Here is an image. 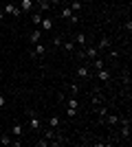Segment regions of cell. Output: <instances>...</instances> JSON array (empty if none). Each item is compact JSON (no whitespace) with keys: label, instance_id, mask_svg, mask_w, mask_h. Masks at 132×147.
Instances as JSON below:
<instances>
[{"label":"cell","instance_id":"cell-4","mask_svg":"<svg viewBox=\"0 0 132 147\" xmlns=\"http://www.w3.org/2000/svg\"><path fill=\"white\" fill-rule=\"evenodd\" d=\"M75 73H77V77H79V79H88V77H90V68H88V66H79Z\"/></svg>","mask_w":132,"mask_h":147},{"label":"cell","instance_id":"cell-7","mask_svg":"<svg viewBox=\"0 0 132 147\" xmlns=\"http://www.w3.org/2000/svg\"><path fill=\"white\" fill-rule=\"evenodd\" d=\"M40 29H42V31H51V29H53V20H51V18H42Z\"/></svg>","mask_w":132,"mask_h":147},{"label":"cell","instance_id":"cell-17","mask_svg":"<svg viewBox=\"0 0 132 147\" xmlns=\"http://www.w3.org/2000/svg\"><path fill=\"white\" fill-rule=\"evenodd\" d=\"M44 138H46V141H53V138H55V129H53V127L44 129Z\"/></svg>","mask_w":132,"mask_h":147},{"label":"cell","instance_id":"cell-8","mask_svg":"<svg viewBox=\"0 0 132 147\" xmlns=\"http://www.w3.org/2000/svg\"><path fill=\"white\" fill-rule=\"evenodd\" d=\"M44 53H46V49H44L42 44H40V42H38V44H35V49H33V53H31V57H38V55H40V57H42V55H44Z\"/></svg>","mask_w":132,"mask_h":147},{"label":"cell","instance_id":"cell-5","mask_svg":"<svg viewBox=\"0 0 132 147\" xmlns=\"http://www.w3.org/2000/svg\"><path fill=\"white\" fill-rule=\"evenodd\" d=\"M40 37H42V31H40V26H35V31H31V35H29V42H31V44H38Z\"/></svg>","mask_w":132,"mask_h":147},{"label":"cell","instance_id":"cell-11","mask_svg":"<svg viewBox=\"0 0 132 147\" xmlns=\"http://www.w3.org/2000/svg\"><path fill=\"white\" fill-rule=\"evenodd\" d=\"M97 49H99V51L110 49V40H108V37H101V40H99V46H97Z\"/></svg>","mask_w":132,"mask_h":147},{"label":"cell","instance_id":"cell-31","mask_svg":"<svg viewBox=\"0 0 132 147\" xmlns=\"http://www.w3.org/2000/svg\"><path fill=\"white\" fill-rule=\"evenodd\" d=\"M2 105H5V94H0V110H2Z\"/></svg>","mask_w":132,"mask_h":147},{"label":"cell","instance_id":"cell-18","mask_svg":"<svg viewBox=\"0 0 132 147\" xmlns=\"http://www.w3.org/2000/svg\"><path fill=\"white\" fill-rule=\"evenodd\" d=\"M70 9H73V13H79L82 11V2H79V0H73V2H70Z\"/></svg>","mask_w":132,"mask_h":147},{"label":"cell","instance_id":"cell-21","mask_svg":"<svg viewBox=\"0 0 132 147\" xmlns=\"http://www.w3.org/2000/svg\"><path fill=\"white\" fill-rule=\"evenodd\" d=\"M31 22H33L35 26H40V22H42V18H40V13H33V16H31Z\"/></svg>","mask_w":132,"mask_h":147},{"label":"cell","instance_id":"cell-19","mask_svg":"<svg viewBox=\"0 0 132 147\" xmlns=\"http://www.w3.org/2000/svg\"><path fill=\"white\" fill-rule=\"evenodd\" d=\"M33 2H38L42 11H46V9H51V2H49V0H33Z\"/></svg>","mask_w":132,"mask_h":147},{"label":"cell","instance_id":"cell-27","mask_svg":"<svg viewBox=\"0 0 132 147\" xmlns=\"http://www.w3.org/2000/svg\"><path fill=\"white\" fill-rule=\"evenodd\" d=\"M90 99H93V105H99L101 103V97H99V94H93Z\"/></svg>","mask_w":132,"mask_h":147},{"label":"cell","instance_id":"cell-1","mask_svg":"<svg viewBox=\"0 0 132 147\" xmlns=\"http://www.w3.org/2000/svg\"><path fill=\"white\" fill-rule=\"evenodd\" d=\"M2 13H7V16H13V18H20V16H22V9H18L13 2H7L5 9H2Z\"/></svg>","mask_w":132,"mask_h":147},{"label":"cell","instance_id":"cell-26","mask_svg":"<svg viewBox=\"0 0 132 147\" xmlns=\"http://www.w3.org/2000/svg\"><path fill=\"white\" fill-rule=\"evenodd\" d=\"M66 103H68V108H77V105H79V103H77V99H75V97H70L68 101H66Z\"/></svg>","mask_w":132,"mask_h":147},{"label":"cell","instance_id":"cell-14","mask_svg":"<svg viewBox=\"0 0 132 147\" xmlns=\"http://www.w3.org/2000/svg\"><path fill=\"white\" fill-rule=\"evenodd\" d=\"M75 42L79 44V46H86V35H84V33H75Z\"/></svg>","mask_w":132,"mask_h":147},{"label":"cell","instance_id":"cell-3","mask_svg":"<svg viewBox=\"0 0 132 147\" xmlns=\"http://www.w3.org/2000/svg\"><path fill=\"white\" fill-rule=\"evenodd\" d=\"M84 57H88V59L99 57V49H97V46H88V49H84Z\"/></svg>","mask_w":132,"mask_h":147},{"label":"cell","instance_id":"cell-9","mask_svg":"<svg viewBox=\"0 0 132 147\" xmlns=\"http://www.w3.org/2000/svg\"><path fill=\"white\" fill-rule=\"evenodd\" d=\"M11 134H13V138H20V136H22V123H16V125H13Z\"/></svg>","mask_w":132,"mask_h":147},{"label":"cell","instance_id":"cell-33","mask_svg":"<svg viewBox=\"0 0 132 147\" xmlns=\"http://www.w3.org/2000/svg\"><path fill=\"white\" fill-rule=\"evenodd\" d=\"M49 2H57V0H49Z\"/></svg>","mask_w":132,"mask_h":147},{"label":"cell","instance_id":"cell-20","mask_svg":"<svg viewBox=\"0 0 132 147\" xmlns=\"http://www.w3.org/2000/svg\"><path fill=\"white\" fill-rule=\"evenodd\" d=\"M0 145H11V136L2 134V136H0Z\"/></svg>","mask_w":132,"mask_h":147},{"label":"cell","instance_id":"cell-32","mask_svg":"<svg viewBox=\"0 0 132 147\" xmlns=\"http://www.w3.org/2000/svg\"><path fill=\"white\" fill-rule=\"evenodd\" d=\"M2 20H5V13H2V9H0V22H2Z\"/></svg>","mask_w":132,"mask_h":147},{"label":"cell","instance_id":"cell-2","mask_svg":"<svg viewBox=\"0 0 132 147\" xmlns=\"http://www.w3.org/2000/svg\"><path fill=\"white\" fill-rule=\"evenodd\" d=\"M29 127H31V129H35V132H38V129L42 127V121H40V119L35 117V112H29Z\"/></svg>","mask_w":132,"mask_h":147},{"label":"cell","instance_id":"cell-25","mask_svg":"<svg viewBox=\"0 0 132 147\" xmlns=\"http://www.w3.org/2000/svg\"><path fill=\"white\" fill-rule=\"evenodd\" d=\"M75 114H77V108H68V110H66V117L68 119H73Z\"/></svg>","mask_w":132,"mask_h":147},{"label":"cell","instance_id":"cell-24","mask_svg":"<svg viewBox=\"0 0 132 147\" xmlns=\"http://www.w3.org/2000/svg\"><path fill=\"white\" fill-rule=\"evenodd\" d=\"M97 112H99V117H106V114H108V108L99 103V110H97Z\"/></svg>","mask_w":132,"mask_h":147},{"label":"cell","instance_id":"cell-13","mask_svg":"<svg viewBox=\"0 0 132 147\" xmlns=\"http://www.w3.org/2000/svg\"><path fill=\"white\" fill-rule=\"evenodd\" d=\"M60 16H62V18H66V20H70V18H73V9H70V7H64Z\"/></svg>","mask_w":132,"mask_h":147},{"label":"cell","instance_id":"cell-28","mask_svg":"<svg viewBox=\"0 0 132 147\" xmlns=\"http://www.w3.org/2000/svg\"><path fill=\"white\" fill-rule=\"evenodd\" d=\"M62 42H64V40H62V37H60V35H57L55 40H53V44H55V49H60V46H62Z\"/></svg>","mask_w":132,"mask_h":147},{"label":"cell","instance_id":"cell-12","mask_svg":"<svg viewBox=\"0 0 132 147\" xmlns=\"http://www.w3.org/2000/svg\"><path fill=\"white\" fill-rule=\"evenodd\" d=\"M33 5H35L33 0H22V11H26V13H29V11L33 9Z\"/></svg>","mask_w":132,"mask_h":147},{"label":"cell","instance_id":"cell-6","mask_svg":"<svg viewBox=\"0 0 132 147\" xmlns=\"http://www.w3.org/2000/svg\"><path fill=\"white\" fill-rule=\"evenodd\" d=\"M97 79H99L101 84H106V81H110V73L101 68V70H97Z\"/></svg>","mask_w":132,"mask_h":147},{"label":"cell","instance_id":"cell-16","mask_svg":"<svg viewBox=\"0 0 132 147\" xmlns=\"http://www.w3.org/2000/svg\"><path fill=\"white\" fill-rule=\"evenodd\" d=\"M46 123H49V127H53V129H57V127H60V119H57V117H51Z\"/></svg>","mask_w":132,"mask_h":147},{"label":"cell","instance_id":"cell-30","mask_svg":"<svg viewBox=\"0 0 132 147\" xmlns=\"http://www.w3.org/2000/svg\"><path fill=\"white\" fill-rule=\"evenodd\" d=\"M35 145H38V147H46V145H49V141H38Z\"/></svg>","mask_w":132,"mask_h":147},{"label":"cell","instance_id":"cell-22","mask_svg":"<svg viewBox=\"0 0 132 147\" xmlns=\"http://www.w3.org/2000/svg\"><path fill=\"white\" fill-rule=\"evenodd\" d=\"M70 92H73V97H77V92H79V86H77L75 81L70 84Z\"/></svg>","mask_w":132,"mask_h":147},{"label":"cell","instance_id":"cell-29","mask_svg":"<svg viewBox=\"0 0 132 147\" xmlns=\"http://www.w3.org/2000/svg\"><path fill=\"white\" fill-rule=\"evenodd\" d=\"M68 22H70V24H77V22H79V16H77V13H73V18H70Z\"/></svg>","mask_w":132,"mask_h":147},{"label":"cell","instance_id":"cell-23","mask_svg":"<svg viewBox=\"0 0 132 147\" xmlns=\"http://www.w3.org/2000/svg\"><path fill=\"white\" fill-rule=\"evenodd\" d=\"M62 46H64L66 51H68V53H70L73 49H75V44H73V42H62Z\"/></svg>","mask_w":132,"mask_h":147},{"label":"cell","instance_id":"cell-10","mask_svg":"<svg viewBox=\"0 0 132 147\" xmlns=\"http://www.w3.org/2000/svg\"><path fill=\"white\" fill-rule=\"evenodd\" d=\"M106 123L108 125H119V117L117 114H106Z\"/></svg>","mask_w":132,"mask_h":147},{"label":"cell","instance_id":"cell-15","mask_svg":"<svg viewBox=\"0 0 132 147\" xmlns=\"http://www.w3.org/2000/svg\"><path fill=\"white\" fill-rule=\"evenodd\" d=\"M90 61H93L95 70H101V68H104V59H99V57H95V59H90Z\"/></svg>","mask_w":132,"mask_h":147}]
</instances>
